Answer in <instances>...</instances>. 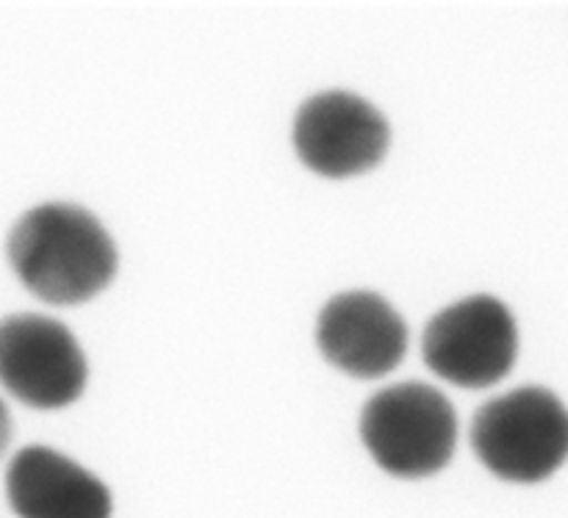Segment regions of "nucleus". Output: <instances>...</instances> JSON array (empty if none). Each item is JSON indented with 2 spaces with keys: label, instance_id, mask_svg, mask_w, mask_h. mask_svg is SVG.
Wrapping results in <instances>:
<instances>
[{
  "label": "nucleus",
  "instance_id": "obj_1",
  "mask_svg": "<svg viewBox=\"0 0 568 518\" xmlns=\"http://www.w3.org/2000/svg\"><path fill=\"white\" fill-rule=\"evenodd\" d=\"M11 270L50 305H81L116 275L109 231L81 205L44 203L20 216L9 236Z\"/></svg>",
  "mask_w": 568,
  "mask_h": 518
},
{
  "label": "nucleus",
  "instance_id": "obj_2",
  "mask_svg": "<svg viewBox=\"0 0 568 518\" xmlns=\"http://www.w3.org/2000/svg\"><path fill=\"white\" fill-rule=\"evenodd\" d=\"M361 438L383 471L419 480L442 471L458 444L453 403L425 383L383 388L361 414Z\"/></svg>",
  "mask_w": 568,
  "mask_h": 518
},
{
  "label": "nucleus",
  "instance_id": "obj_3",
  "mask_svg": "<svg viewBox=\"0 0 568 518\" xmlns=\"http://www.w3.org/2000/svg\"><path fill=\"white\" fill-rule=\"evenodd\" d=\"M471 444L483 466L503 480L541 483L566 460L568 414L547 388H516L477 410Z\"/></svg>",
  "mask_w": 568,
  "mask_h": 518
},
{
  "label": "nucleus",
  "instance_id": "obj_4",
  "mask_svg": "<svg viewBox=\"0 0 568 518\" xmlns=\"http://www.w3.org/2000/svg\"><path fill=\"white\" fill-rule=\"evenodd\" d=\"M519 331L508 305L477 294L436 314L422 338L430 372L460 388H488L516 364Z\"/></svg>",
  "mask_w": 568,
  "mask_h": 518
},
{
  "label": "nucleus",
  "instance_id": "obj_5",
  "mask_svg": "<svg viewBox=\"0 0 568 518\" xmlns=\"http://www.w3.org/2000/svg\"><path fill=\"white\" fill-rule=\"evenodd\" d=\"M87 355L61 322L39 314L0 319V383L31 408L55 410L87 388Z\"/></svg>",
  "mask_w": 568,
  "mask_h": 518
},
{
  "label": "nucleus",
  "instance_id": "obj_6",
  "mask_svg": "<svg viewBox=\"0 0 568 518\" xmlns=\"http://www.w3.org/2000/svg\"><path fill=\"white\" fill-rule=\"evenodd\" d=\"M392 128L386 116L349 92H322L305 100L294 120V150L311 172L353 177L386 155Z\"/></svg>",
  "mask_w": 568,
  "mask_h": 518
},
{
  "label": "nucleus",
  "instance_id": "obj_7",
  "mask_svg": "<svg viewBox=\"0 0 568 518\" xmlns=\"http://www.w3.org/2000/svg\"><path fill=\"white\" fill-rule=\"evenodd\" d=\"M316 344L344 375L372 380L403 364L408 353V327L381 294L344 292L322 308Z\"/></svg>",
  "mask_w": 568,
  "mask_h": 518
},
{
  "label": "nucleus",
  "instance_id": "obj_8",
  "mask_svg": "<svg viewBox=\"0 0 568 518\" xmlns=\"http://www.w3.org/2000/svg\"><path fill=\"white\" fill-rule=\"evenodd\" d=\"M6 497L20 518H111V494L94 475L48 447H26L6 471Z\"/></svg>",
  "mask_w": 568,
  "mask_h": 518
},
{
  "label": "nucleus",
  "instance_id": "obj_9",
  "mask_svg": "<svg viewBox=\"0 0 568 518\" xmlns=\"http://www.w3.org/2000/svg\"><path fill=\"white\" fill-rule=\"evenodd\" d=\"M9 438H11V419L6 405L0 403V455H3L6 447H9Z\"/></svg>",
  "mask_w": 568,
  "mask_h": 518
}]
</instances>
